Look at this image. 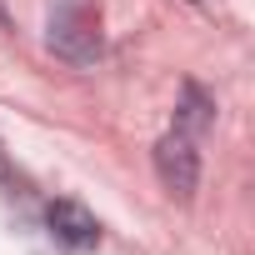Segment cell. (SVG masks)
<instances>
[{
	"instance_id": "cell-5",
	"label": "cell",
	"mask_w": 255,
	"mask_h": 255,
	"mask_svg": "<svg viewBox=\"0 0 255 255\" xmlns=\"http://www.w3.org/2000/svg\"><path fill=\"white\" fill-rule=\"evenodd\" d=\"M15 180V170H10V155H5V145H0V185H10Z\"/></svg>"
},
{
	"instance_id": "cell-1",
	"label": "cell",
	"mask_w": 255,
	"mask_h": 255,
	"mask_svg": "<svg viewBox=\"0 0 255 255\" xmlns=\"http://www.w3.org/2000/svg\"><path fill=\"white\" fill-rule=\"evenodd\" d=\"M50 50L75 60V65H90L100 55V15L90 0H60L55 15H50Z\"/></svg>"
},
{
	"instance_id": "cell-2",
	"label": "cell",
	"mask_w": 255,
	"mask_h": 255,
	"mask_svg": "<svg viewBox=\"0 0 255 255\" xmlns=\"http://www.w3.org/2000/svg\"><path fill=\"white\" fill-rule=\"evenodd\" d=\"M155 170H160V185H165L170 195H180V200L195 195L200 160H195V145H190L185 130H175V135H165V140L155 145Z\"/></svg>"
},
{
	"instance_id": "cell-3",
	"label": "cell",
	"mask_w": 255,
	"mask_h": 255,
	"mask_svg": "<svg viewBox=\"0 0 255 255\" xmlns=\"http://www.w3.org/2000/svg\"><path fill=\"white\" fill-rule=\"evenodd\" d=\"M45 225H50V235H55L60 245H70V250H95V245H100V220H95L80 200H50V205H45Z\"/></svg>"
},
{
	"instance_id": "cell-4",
	"label": "cell",
	"mask_w": 255,
	"mask_h": 255,
	"mask_svg": "<svg viewBox=\"0 0 255 255\" xmlns=\"http://www.w3.org/2000/svg\"><path fill=\"white\" fill-rule=\"evenodd\" d=\"M205 120H210V100H205L195 85H185V115H180V130H185V135H195Z\"/></svg>"
}]
</instances>
